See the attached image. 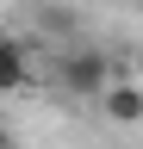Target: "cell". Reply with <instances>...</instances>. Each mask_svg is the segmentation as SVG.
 I'll return each instance as SVG.
<instances>
[{
    "instance_id": "cell-2",
    "label": "cell",
    "mask_w": 143,
    "mask_h": 149,
    "mask_svg": "<svg viewBox=\"0 0 143 149\" xmlns=\"http://www.w3.org/2000/svg\"><path fill=\"white\" fill-rule=\"evenodd\" d=\"M93 100L106 106V118H112V124H124V130H131V124H143V87L131 81V74H112V81L93 93Z\"/></svg>"
},
{
    "instance_id": "cell-3",
    "label": "cell",
    "mask_w": 143,
    "mask_h": 149,
    "mask_svg": "<svg viewBox=\"0 0 143 149\" xmlns=\"http://www.w3.org/2000/svg\"><path fill=\"white\" fill-rule=\"evenodd\" d=\"M25 87H31V44L0 31V93H25Z\"/></svg>"
},
{
    "instance_id": "cell-4",
    "label": "cell",
    "mask_w": 143,
    "mask_h": 149,
    "mask_svg": "<svg viewBox=\"0 0 143 149\" xmlns=\"http://www.w3.org/2000/svg\"><path fill=\"white\" fill-rule=\"evenodd\" d=\"M0 149H13V137H6V130H0Z\"/></svg>"
},
{
    "instance_id": "cell-1",
    "label": "cell",
    "mask_w": 143,
    "mask_h": 149,
    "mask_svg": "<svg viewBox=\"0 0 143 149\" xmlns=\"http://www.w3.org/2000/svg\"><path fill=\"white\" fill-rule=\"evenodd\" d=\"M56 81H62L68 100H93V93L112 81V56L93 50V44H87V50H68V56H62V68H56Z\"/></svg>"
}]
</instances>
